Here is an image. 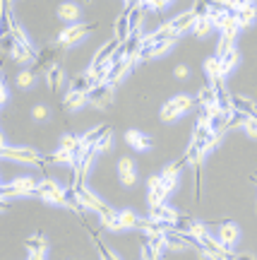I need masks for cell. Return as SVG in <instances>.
Here are the masks:
<instances>
[{"instance_id":"obj_1","label":"cell","mask_w":257,"mask_h":260,"mask_svg":"<svg viewBox=\"0 0 257 260\" xmlns=\"http://www.w3.org/2000/svg\"><path fill=\"white\" fill-rule=\"evenodd\" d=\"M63 51L65 48L60 46V44H55V46H48V48H44L41 53H39V60L34 63V73L36 75H48L53 68H58L60 65V58H63Z\"/></svg>"},{"instance_id":"obj_2","label":"cell","mask_w":257,"mask_h":260,"mask_svg":"<svg viewBox=\"0 0 257 260\" xmlns=\"http://www.w3.org/2000/svg\"><path fill=\"white\" fill-rule=\"evenodd\" d=\"M75 193H77V198H80V203L87 207V210H92V212H96L101 219H106V217H111L113 214V210H111L108 205H103L96 195L89 190L87 186H75Z\"/></svg>"},{"instance_id":"obj_3","label":"cell","mask_w":257,"mask_h":260,"mask_svg":"<svg viewBox=\"0 0 257 260\" xmlns=\"http://www.w3.org/2000/svg\"><path fill=\"white\" fill-rule=\"evenodd\" d=\"M92 29H96L94 22H87V24H70V27H65L63 31L58 34V44L63 48H70V46H75L77 41H82Z\"/></svg>"},{"instance_id":"obj_4","label":"cell","mask_w":257,"mask_h":260,"mask_svg":"<svg viewBox=\"0 0 257 260\" xmlns=\"http://www.w3.org/2000/svg\"><path fill=\"white\" fill-rule=\"evenodd\" d=\"M0 154L5 159H15V161H22V164H34V167H39L41 171H44V164H46V159L39 157V152H34V149L29 147H19V149H12V147H5L0 149Z\"/></svg>"},{"instance_id":"obj_5","label":"cell","mask_w":257,"mask_h":260,"mask_svg":"<svg viewBox=\"0 0 257 260\" xmlns=\"http://www.w3.org/2000/svg\"><path fill=\"white\" fill-rule=\"evenodd\" d=\"M204 75H207V80H209V87L216 89V94L226 92V77L221 75L219 58H207V60H204Z\"/></svg>"},{"instance_id":"obj_6","label":"cell","mask_w":257,"mask_h":260,"mask_svg":"<svg viewBox=\"0 0 257 260\" xmlns=\"http://www.w3.org/2000/svg\"><path fill=\"white\" fill-rule=\"evenodd\" d=\"M39 181L36 178H17V181H12V183H5V186L0 188V193L3 198H10V195H34L36 190Z\"/></svg>"},{"instance_id":"obj_7","label":"cell","mask_w":257,"mask_h":260,"mask_svg":"<svg viewBox=\"0 0 257 260\" xmlns=\"http://www.w3.org/2000/svg\"><path fill=\"white\" fill-rule=\"evenodd\" d=\"M116 99V92H113V87L108 82L106 84H99V87H94L92 92L87 94V102L96 106V109H108L111 104Z\"/></svg>"},{"instance_id":"obj_8","label":"cell","mask_w":257,"mask_h":260,"mask_svg":"<svg viewBox=\"0 0 257 260\" xmlns=\"http://www.w3.org/2000/svg\"><path fill=\"white\" fill-rule=\"evenodd\" d=\"M149 186V195H147V203L149 207H156V205H166V198H168V188L164 186L161 176H152L147 181Z\"/></svg>"},{"instance_id":"obj_9","label":"cell","mask_w":257,"mask_h":260,"mask_svg":"<svg viewBox=\"0 0 257 260\" xmlns=\"http://www.w3.org/2000/svg\"><path fill=\"white\" fill-rule=\"evenodd\" d=\"M130 10H132V3H125V10H123V15L116 19V24H113V31H116V41L118 44H125L130 37H132V31H130Z\"/></svg>"},{"instance_id":"obj_10","label":"cell","mask_w":257,"mask_h":260,"mask_svg":"<svg viewBox=\"0 0 257 260\" xmlns=\"http://www.w3.org/2000/svg\"><path fill=\"white\" fill-rule=\"evenodd\" d=\"M118 178H120V183H123V186H128V188L135 186V181H137V171H135V161H132L130 157H123L118 161Z\"/></svg>"},{"instance_id":"obj_11","label":"cell","mask_w":257,"mask_h":260,"mask_svg":"<svg viewBox=\"0 0 257 260\" xmlns=\"http://www.w3.org/2000/svg\"><path fill=\"white\" fill-rule=\"evenodd\" d=\"M149 219L154 222H166V224H175L180 219V214L175 212L173 207L168 205H156V207H149Z\"/></svg>"},{"instance_id":"obj_12","label":"cell","mask_w":257,"mask_h":260,"mask_svg":"<svg viewBox=\"0 0 257 260\" xmlns=\"http://www.w3.org/2000/svg\"><path fill=\"white\" fill-rule=\"evenodd\" d=\"M219 29H221V37H226V39H236V34H238V12L236 10H231V12H226L224 15V19L219 22Z\"/></svg>"},{"instance_id":"obj_13","label":"cell","mask_w":257,"mask_h":260,"mask_svg":"<svg viewBox=\"0 0 257 260\" xmlns=\"http://www.w3.org/2000/svg\"><path fill=\"white\" fill-rule=\"evenodd\" d=\"M118 48H120V44L116 41V39H111V41H106V44L101 46V51H99V53L94 56L92 65H96V68H99V65L113 63V56H116V51H118Z\"/></svg>"},{"instance_id":"obj_14","label":"cell","mask_w":257,"mask_h":260,"mask_svg":"<svg viewBox=\"0 0 257 260\" xmlns=\"http://www.w3.org/2000/svg\"><path fill=\"white\" fill-rule=\"evenodd\" d=\"M238 27L240 29H248L257 17V5L255 3H238Z\"/></svg>"},{"instance_id":"obj_15","label":"cell","mask_w":257,"mask_h":260,"mask_svg":"<svg viewBox=\"0 0 257 260\" xmlns=\"http://www.w3.org/2000/svg\"><path fill=\"white\" fill-rule=\"evenodd\" d=\"M173 29L178 31V34H185V31H190V29H195V24H197V17H195L193 10H185V12H180L178 17H173Z\"/></svg>"},{"instance_id":"obj_16","label":"cell","mask_w":257,"mask_h":260,"mask_svg":"<svg viewBox=\"0 0 257 260\" xmlns=\"http://www.w3.org/2000/svg\"><path fill=\"white\" fill-rule=\"evenodd\" d=\"M231 102H233V109L240 111L243 116H248V118H257V104L252 102V99L236 94V96H231Z\"/></svg>"},{"instance_id":"obj_17","label":"cell","mask_w":257,"mask_h":260,"mask_svg":"<svg viewBox=\"0 0 257 260\" xmlns=\"http://www.w3.org/2000/svg\"><path fill=\"white\" fill-rule=\"evenodd\" d=\"M240 239V232H238V226L233 222H224L221 224V229H219V241L226 246V248H231L233 243H238Z\"/></svg>"},{"instance_id":"obj_18","label":"cell","mask_w":257,"mask_h":260,"mask_svg":"<svg viewBox=\"0 0 257 260\" xmlns=\"http://www.w3.org/2000/svg\"><path fill=\"white\" fill-rule=\"evenodd\" d=\"M137 63V60H132V58H125V60H120V63H116L113 65V70H111V75H108V84L111 87H116V84L125 77V75L130 73V68Z\"/></svg>"},{"instance_id":"obj_19","label":"cell","mask_w":257,"mask_h":260,"mask_svg":"<svg viewBox=\"0 0 257 260\" xmlns=\"http://www.w3.org/2000/svg\"><path fill=\"white\" fill-rule=\"evenodd\" d=\"M82 15V8L77 3H60L58 5V17L65 19V22H77Z\"/></svg>"},{"instance_id":"obj_20","label":"cell","mask_w":257,"mask_h":260,"mask_svg":"<svg viewBox=\"0 0 257 260\" xmlns=\"http://www.w3.org/2000/svg\"><path fill=\"white\" fill-rule=\"evenodd\" d=\"M144 3H132V10H130V31L137 34L142 31V19H144Z\"/></svg>"},{"instance_id":"obj_21","label":"cell","mask_w":257,"mask_h":260,"mask_svg":"<svg viewBox=\"0 0 257 260\" xmlns=\"http://www.w3.org/2000/svg\"><path fill=\"white\" fill-rule=\"evenodd\" d=\"M125 140H128L130 147H135V149H147L149 145H152V138L144 135V133H139V130H128V133H125Z\"/></svg>"},{"instance_id":"obj_22","label":"cell","mask_w":257,"mask_h":260,"mask_svg":"<svg viewBox=\"0 0 257 260\" xmlns=\"http://www.w3.org/2000/svg\"><path fill=\"white\" fill-rule=\"evenodd\" d=\"M84 104H87V94H77V92H67L63 102V111L65 113H75L77 109H82Z\"/></svg>"},{"instance_id":"obj_23","label":"cell","mask_w":257,"mask_h":260,"mask_svg":"<svg viewBox=\"0 0 257 260\" xmlns=\"http://www.w3.org/2000/svg\"><path fill=\"white\" fill-rule=\"evenodd\" d=\"M94 89L92 80H89V75L82 73L77 75V77H72V82H70V92H77V94H89Z\"/></svg>"},{"instance_id":"obj_24","label":"cell","mask_w":257,"mask_h":260,"mask_svg":"<svg viewBox=\"0 0 257 260\" xmlns=\"http://www.w3.org/2000/svg\"><path fill=\"white\" fill-rule=\"evenodd\" d=\"M82 224H84V229L89 232V236H92V241H94V246H96V251H99V255H101V260H118L116 255H113V253L108 251V248H106V246H103L101 236H99V234L94 232V229H92V226H89L87 222H82Z\"/></svg>"},{"instance_id":"obj_25","label":"cell","mask_w":257,"mask_h":260,"mask_svg":"<svg viewBox=\"0 0 257 260\" xmlns=\"http://www.w3.org/2000/svg\"><path fill=\"white\" fill-rule=\"evenodd\" d=\"M195 102H197V106H204V109H207V106H211V104L219 102V94H216V89H214V87L204 84L202 89H200V94H197V99H195Z\"/></svg>"},{"instance_id":"obj_26","label":"cell","mask_w":257,"mask_h":260,"mask_svg":"<svg viewBox=\"0 0 257 260\" xmlns=\"http://www.w3.org/2000/svg\"><path fill=\"white\" fill-rule=\"evenodd\" d=\"M46 161L48 164H67V167H72V169H75V164H77L75 154L65 152V149H58V152H53V154H48Z\"/></svg>"},{"instance_id":"obj_27","label":"cell","mask_w":257,"mask_h":260,"mask_svg":"<svg viewBox=\"0 0 257 260\" xmlns=\"http://www.w3.org/2000/svg\"><path fill=\"white\" fill-rule=\"evenodd\" d=\"M147 243L152 246V251L156 255L164 258V251L168 248V241H166V234H147Z\"/></svg>"},{"instance_id":"obj_28","label":"cell","mask_w":257,"mask_h":260,"mask_svg":"<svg viewBox=\"0 0 257 260\" xmlns=\"http://www.w3.org/2000/svg\"><path fill=\"white\" fill-rule=\"evenodd\" d=\"M238 63H240V53L236 51V48H233L231 53H226V56L221 58V75H224V77H229L231 70H233V68H236Z\"/></svg>"},{"instance_id":"obj_29","label":"cell","mask_w":257,"mask_h":260,"mask_svg":"<svg viewBox=\"0 0 257 260\" xmlns=\"http://www.w3.org/2000/svg\"><path fill=\"white\" fill-rule=\"evenodd\" d=\"M24 243H27V248L31 253H46V248H48V241L44 239V234H34V236H29Z\"/></svg>"},{"instance_id":"obj_30","label":"cell","mask_w":257,"mask_h":260,"mask_svg":"<svg viewBox=\"0 0 257 260\" xmlns=\"http://www.w3.org/2000/svg\"><path fill=\"white\" fill-rule=\"evenodd\" d=\"M159 116H161V121L164 123H173L178 116H183V111H180L173 102H166L164 106H161V113H159Z\"/></svg>"},{"instance_id":"obj_31","label":"cell","mask_w":257,"mask_h":260,"mask_svg":"<svg viewBox=\"0 0 257 260\" xmlns=\"http://www.w3.org/2000/svg\"><path fill=\"white\" fill-rule=\"evenodd\" d=\"M36 82V73L34 70H19L17 73V87L19 89H31Z\"/></svg>"},{"instance_id":"obj_32","label":"cell","mask_w":257,"mask_h":260,"mask_svg":"<svg viewBox=\"0 0 257 260\" xmlns=\"http://www.w3.org/2000/svg\"><path fill=\"white\" fill-rule=\"evenodd\" d=\"M80 145H82V138H77V135H65V138L60 140V147L58 149H65V152L75 154V152L80 149Z\"/></svg>"},{"instance_id":"obj_33","label":"cell","mask_w":257,"mask_h":260,"mask_svg":"<svg viewBox=\"0 0 257 260\" xmlns=\"http://www.w3.org/2000/svg\"><path fill=\"white\" fill-rule=\"evenodd\" d=\"M46 77H48V84H51V92L58 94L60 84H63V68H60V65H58V68H53V70H51Z\"/></svg>"},{"instance_id":"obj_34","label":"cell","mask_w":257,"mask_h":260,"mask_svg":"<svg viewBox=\"0 0 257 260\" xmlns=\"http://www.w3.org/2000/svg\"><path fill=\"white\" fill-rule=\"evenodd\" d=\"M166 241H168V248H173V251H183V248H188V241L175 232H166Z\"/></svg>"},{"instance_id":"obj_35","label":"cell","mask_w":257,"mask_h":260,"mask_svg":"<svg viewBox=\"0 0 257 260\" xmlns=\"http://www.w3.org/2000/svg\"><path fill=\"white\" fill-rule=\"evenodd\" d=\"M171 102H173L175 106H178V109H180L183 113H185V111H190V109H193L195 104H197V102L193 99V96H188V94H178V96H173Z\"/></svg>"},{"instance_id":"obj_36","label":"cell","mask_w":257,"mask_h":260,"mask_svg":"<svg viewBox=\"0 0 257 260\" xmlns=\"http://www.w3.org/2000/svg\"><path fill=\"white\" fill-rule=\"evenodd\" d=\"M190 236H195V239H200V241H202V239H207V236H209V229H207V226H204L202 222H190Z\"/></svg>"},{"instance_id":"obj_37","label":"cell","mask_w":257,"mask_h":260,"mask_svg":"<svg viewBox=\"0 0 257 260\" xmlns=\"http://www.w3.org/2000/svg\"><path fill=\"white\" fill-rule=\"evenodd\" d=\"M15 46H17V41H15V37H12V31H10V34H3V37H0V48H3V53L12 56Z\"/></svg>"},{"instance_id":"obj_38","label":"cell","mask_w":257,"mask_h":260,"mask_svg":"<svg viewBox=\"0 0 257 260\" xmlns=\"http://www.w3.org/2000/svg\"><path fill=\"white\" fill-rule=\"evenodd\" d=\"M211 27H214V24H211V19L204 17V19H197V24H195L193 31H195V37H207Z\"/></svg>"},{"instance_id":"obj_39","label":"cell","mask_w":257,"mask_h":260,"mask_svg":"<svg viewBox=\"0 0 257 260\" xmlns=\"http://www.w3.org/2000/svg\"><path fill=\"white\" fill-rule=\"evenodd\" d=\"M120 222H123V226L125 229H130V226H137V217H135V212L132 210H123V212H118Z\"/></svg>"},{"instance_id":"obj_40","label":"cell","mask_w":257,"mask_h":260,"mask_svg":"<svg viewBox=\"0 0 257 260\" xmlns=\"http://www.w3.org/2000/svg\"><path fill=\"white\" fill-rule=\"evenodd\" d=\"M231 51H233V41H231V39H226V37H221L219 39V48H216V58H224L226 56V53H231Z\"/></svg>"},{"instance_id":"obj_41","label":"cell","mask_w":257,"mask_h":260,"mask_svg":"<svg viewBox=\"0 0 257 260\" xmlns=\"http://www.w3.org/2000/svg\"><path fill=\"white\" fill-rule=\"evenodd\" d=\"M209 8H211V5H207V3H195V8H193L195 17H197V19L209 17Z\"/></svg>"},{"instance_id":"obj_42","label":"cell","mask_w":257,"mask_h":260,"mask_svg":"<svg viewBox=\"0 0 257 260\" xmlns=\"http://www.w3.org/2000/svg\"><path fill=\"white\" fill-rule=\"evenodd\" d=\"M31 118H34V121H46V118H48V109H46V106H41V104H36V106L31 109Z\"/></svg>"},{"instance_id":"obj_43","label":"cell","mask_w":257,"mask_h":260,"mask_svg":"<svg viewBox=\"0 0 257 260\" xmlns=\"http://www.w3.org/2000/svg\"><path fill=\"white\" fill-rule=\"evenodd\" d=\"M243 128H245V133H248L252 140H257V118H245V123H243Z\"/></svg>"},{"instance_id":"obj_44","label":"cell","mask_w":257,"mask_h":260,"mask_svg":"<svg viewBox=\"0 0 257 260\" xmlns=\"http://www.w3.org/2000/svg\"><path fill=\"white\" fill-rule=\"evenodd\" d=\"M147 10H154V12H164L168 8V0H154V3H144Z\"/></svg>"},{"instance_id":"obj_45","label":"cell","mask_w":257,"mask_h":260,"mask_svg":"<svg viewBox=\"0 0 257 260\" xmlns=\"http://www.w3.org/2000/svg\"><path fill=\"white\" fill-rule=\"evenodd\" d=\"M108 147H111V133H106V135H103V138L94 145V149H96V152H106Z\"/></svg>"},{"instance_id":"obj_46","label":"cell","mask_w":257,"mask_h":260,"mask_svg":"<svg viewBox=\"0 0 257 260\" xmlns=\"http://www.w3.org/2000/svg\"><path fill=\"white\" fill-rule=\"evenodd\" d=\"M0 102H3V104L8 102V84H5V80L0 82Z\"/></svg>"},{"instance_id":"obj_47","label":"cell","mask_w":257,"mask_h":260,"mask_svg":"<svg viewBox=\"0 0 257 260\" xmlns=\"http://www.w3.org/2000/svg\"><path fill=\"white\" fill-rule=\"evenodd\" d=\"M175 77H180V80L188 77V65H178V68H175Z\"/></svg>"},{"instance_id":"obj_48","label":"cell","mask_w":257,"mask_h":260,"mask_svg":"<svg viewBox=\"0 0 257 260\" xmlns=\"http://www.w3.org/2000/svg\"><path fill=\"white\" fill-rule=\"evenodd\" d=\"M29 260H46V253H29Z\"/></svg>"},{"instance_id":"obj_49","label":"cell","mask_w":257,"mask_h":260,"mask_svg":"<svg viewBox=\"0 0 257 260\" xmlns=\"http://www.w3.org/2000/svg\"><path fill=\"white\" fill-rule=\"evenodd\" d=\"M236 260H255V255H250V253H243V255H236Z\"/></svg>"},{"instance_id":"obj_50","label":"cell","mask_w":257,"mask_h":260,"mask_svg":"<svg viewBox=\"0 0 257 260\" xmlns=\"http://www.w3.org/2000/svg\"><path fill=\"white\" fill-rule=\"evenodd\" d=\"M252 181H255V183H257V176H255V178H252Z\"/></svg>"}]
</instances>
